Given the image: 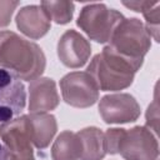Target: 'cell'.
Listing matches in <instances>:
<instances>
[{
    "instance_id": "6da1fadb",
    "label": "cell",
    "mask_w": 160,
    "mask_h": 160,
    "mask_svg": "<svg viewBox=\"0 0 160 160\" xmlns=\"http://www.w3.org/2000/svg\"><path fill=\"white\" fill-rule=\"evenodd\" d=\"M0 66L20 80L32 81L44 72L46 58L40 46L14 31H0Z\"/></svg>"
},
{
    "instance_id": "7a4b0ae2",
    "label": "cell",
    "mask_w": 160,
    "mask_h": 160,
    "mask_svg": "<svg viewBox=\"0 0 160 160\" xmlns=\"http://www.w3.org/2000/svg\"><path fill=\"white\" fill-rule=\"evenodd\" d=\"M141 65L142 61L128 59L108 45L92 58L86 72L92 76L99 90L118 91L132 84L135 72Z\"/></svg>"
},
{
    "instance_id": "3957f363",
    "label": "cell",
    "mask_w": 160,
    "mask_h": 160,
    "mask_svg": "<svg viewBox=\"0 0 160 160\" xmlns=\"http://www.w3.org/2000/svg\"><path fill=\"white\" fill-rule=\"evenodd\" d=\"M109 46L128 59L144 61L151 46V38L139 19L124 18L114 29Z\"/></svg>"
},
{
    "instance_id": "277c9868",
    "label": "cell",
    "mask_w": 160,
    "mask_h": 160,
    "mask_svg": "<svg viewBox=\"0 0 160 160\" xmlns=\"http://www.w3.org/2000/svg\"><path fill=\"white\" fill-rule=\"evenodd\" d=\"M122 19L124 15L118 10L95 2L81 9L76 24L91 40L104 44L109 42L114 29Z\"/></svg>"
},
{
    "instance_id": "5b68a950",
    "label": "cell",
    "mask_w": 160,
    "mask_h": 160,
    "mask_svg": "<svg viewBox=\"0 0 160 160\" xmlns=\"http://www.w3.org/2000/svg\"><path fill=\"white\" fill-rule=\"evenodd\" d=\"M116 154H120L125 160H156L159 155L158 140L145 126L122 129L116 145Z\"/></svg>"
},
{
    "instance_id": "8992f818",
    "label": "cell",
    "mask_w": 160,
    "mask_h": 160,
    "mask_svg": "<svg viewBox=\"0 0 160 160\" xmlns=\"http://www.w3.org/2000/svg\"><path fill=\"white\" fill-rule=\"evenodd\" d=\"M64 101L74 108H89L99 100V88L86 71H72L60 80Z\"/></svg>"
},
{
    "instance_id": "52a82bcc",
    "label": "cell",
    "mask_w": 160,
    "mask_h": 160,
    "mask_svg": "<svg viewBox=\"0 0 160 160\" xmlns=\"http://www.w3.org/2000/svg\"><path fill=\"white\" fill-rule=\"evenodd\" d=\"M0 138L4 141L9 160H35L28 115L0 124Z\"/></svg>"
},
{
    "instance_id": "ba28073f",
    "label": "cell",
    "mask_w": 160,
    "mask_h": 160,
    "mask_svg": "<svg viewBox=\"0 0 160 160\" xmlns=\"http://www.w3.org/2000/svg\"><path fill=\"white\" fill-rule=\"evenodd\" d=\"M26 104L25 86L10 71L0 68V124L18 118Z\"/></svg>"
},
{
    "instance_id": "9c48e42d",
    "label": "cell",
    "mask_w": 160,
    "mask_h": 160,
    "mask_svg": "<svg viewBox=\"0 0 160 160\" xmlns=\"http://www.w3.org/2000/svg\"><path fill=\"white\" fill-rule=\"evenodd\" d=\"M99 112L106 124H126L138 120L140 105L130 94H109L100 99Z\"/></svg>"
},
{
    "instance_id": "30bf717a",
    "label": "cell",
    "mask_w": 160,
    "mask_h": 160,
    "mask_svg": "<svg viewBox=\"0 0 160 160\" xmlns=\"http://www.w3.org/2000/svg\"><path fill=\"white\" fill-rule=\"evenodd\" d=\"M91 54L90 42L78 31L66 30L58 41V56L60 61L71 69L81 68L86 64Z\"/></svg>"
},
{
    "instance_id": "8fae6325",
    "label": "cell",
    "mask_w": 160,
    "mask_h": 160,
    "mask_svg": "<svg viewBox=\"0 0 160 160\" xmlns=\"http://www.w3.org/2000/svg\"><path fill=\"white\" fill-rule=\"evenodd\" d=\"M60 98L56 84L50 78H38L29 85L30 112H46L58 108Z\"/></svg>"
},
{
    "instance_id": "7c38bea8",
    "label": "cell",
    "mask_w": 160,
    "mask_h": 160,
    "mask_svg": "<svg viewBox=\"0 0 160 160\" xmlns=\"http://www.w3.org/2000/svg\"><path fill=\"white\" fill-rule=\"evenodd\" d=\"M15 20L19 30L34 40L42 38L51 26L50 18L42 10V8L38 5H28L21 8L16 14Z\"/></svg>"
},
{
    "instance_id": "4fadbf2b",
    "label": "cell",
    "mask_w": 160,
    "mask_h": 160,
    "mask_svg": "<svg viewBox=\"0 0 160 160\" xmlns=\"http://www.w3.org/2000/svg\"><path fill=\"white\" fill-rule=\"evenodd\" d=\"M28 121L32 144L40 150L48 148L58 130L55 116L48 112H31Z\"/></svg>"
},
{
    "instance_id": "5bb4252c",
    "label": "cell",
    "mask_w": 160,
    "mask_h": 160,
    "mask_svg": "<svg viewBox=\"0 0 160 160\" xmlns=\"http://www.w3.org/2000/svg\"><path fill=\"white\" fill-rule=\"evenodd\" d=\"M76 134L81 144L80 160H102L105 158V136L99 128H85Z\"/></svg>"
},
{
    "instance_id": "9a60e30c",
    "label": "cell",
    "mask_w": 160,
    "mask_h": 160,
    "mask_svg": "<svg viewBox=\"0 0 160 160\" xmlns=\"http://www.w3.org/2000/svg\"><path fill=\"white\" fill-rule=\"evenodd\" d=\"M81 144L76 132L65 130L58 135L51 148L52 160H80Z\"/></svg>"
},
{
    "instance_id": "2e32d148",
    "label": "cell",
    "mask_w": 160,
    "mask_h": 160,
    "mask_svg": "<svg viewBox=\"0 0 160 160\" xmlns=\"http://www.w3.org/2000/svg\"><path fill=\"white\" fill-rule=\"evenodd\" d=\"M40 6L48 14L50 20L64 25L70 22L74 15L75 5L71 1H41Z\"/></svg>"
},
{
    "instance_id": "e0dca14e",
    "label": "cell",
    "mask_w": 160,
    "mask_h": 160,
    "mask_svg": "<svg viewBox=\"0 0 160 160\" xmlns=\"http://www.w3.org/2000/svg\"><path fill=\"white\" fill-rule=\"evenodd\" d=\"M146 20V31L156 41H159V20H160V2L150 1V4L141 11Z\"/></svg>"
},
{
    "instance_id": "ac0fdd59",
    "label": "cell",
    "mask_w": 160,
    "mask_h": 160,
    "mask_svg": "<svg viewBox=\"0 0 160 160\" xmlns=\"http://www.w3.org/2000/svg\"><path fill=\"white\" fill-rule=\"evenodd\" d=\"M19 6V1H0V28L10 24L14 10Z\"/></svg>"
},
{
    "instance_id": "d6986e66",
    "label": "cell",
    "mask_w": 160,
    "mask_h": 160,
    "mask_svg": "<svg viewBox=\"0 0 160 160\" xmlns=\"http://www.w3.org/2000/svg\"><path fill=\"white\" fill-rule=\"evenodd\" d=\"M158 122H159V104H158V98L155 94V99L152 104L149 105L148 111H146V125L149 126L148 129L158 132Z\"/></svg>"
},
{
    "instance_id": "ffe728a7",
    "label": "cell",
    "mask_w": 160,
    "mask_h": 160,
    "mask_svg": "<svg viewBox=\"0 0 160 160\" xmlns=\"http://www.w3.org/2000/svg\"><path fill=\"white\" fill-rule=\"evenodd\" d=\"M149 4H150V1H146V0H140V1H122V5H125L126 8L134 10V11H138V12H141Z\"/></svg>"
},
{
    "instance_id": "44dd1931",
    "label": "cell",
    "mask_w": 160,
    "mask_h": 160,
    "mask_svg": "<svg viewBox=\"0 0 160 160\" xmlns=\"http://www.w3.org/2000/svg\"><path fill=\"white\" fill-rule=\"evenodd\" d=\"M0 160H9L8 151H6L5 146H2L1 144H0Z\"/></svg>"
}]
</instances>
